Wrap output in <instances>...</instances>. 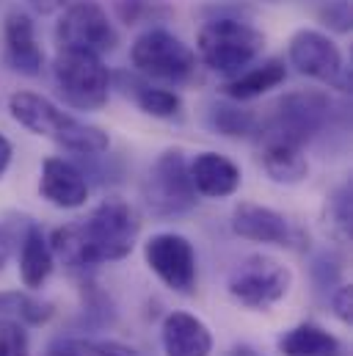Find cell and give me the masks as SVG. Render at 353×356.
Masks as SVG:
<instances>
[{"instance_id": "cell-1", "label": "cell", "mask_w": 353, "mask_h": 356, "mask_svg": "<svg viewBox=\"0 0 353 356\" xmlns=\"http://www.w3.org/2000/svg\"><path fill=\"white\" fill-rule=\"evenodd\" d=\"M141 221L124 199H105L83 221L53 229L50 249L69 268H94L124 260L138 241Z\"/></svg>"}, {"instance_id": "cell-2", "label": "cell", "mask_w": 353, "mask_h": 356, "mask_svg": "<svg viewBox=\"0 0 353 356\" xmlns=\"http://www.w3.org/2000/svg\"><path fill=\"white\" fill-rule=\"evenodd\" d=\"M8 113L25 130L50 138L78 155H102L110 147V138L102 127L81 122L78 116L61 111L56 102L33 91H14L8 97Z\"/></svg>"}, {"instance_id": "cell-3", "label": "cell", "mask_w": 353, "mask_h": 356, "mask_svg": "<svg viewBox=\"0 0 353 356\" xmlns=\"http://www.w3.org/2000/svg\"><path fill=\"white\" fill-rule=\"evenodd\" d=\"M265 47L263 31L254 25L235 19V17H218L199 28L196 36V53L199 61L221 75H238L252 61L260 58Z\"/></svg>"}, {"instance_id": "cell-4", "label": "cell", "mask_w": 353, "mask_h": 356, "mask_svg": "<svg viewBox=\"0 0 353 356\" xmlns=\"http://www.w3.org/2000/svg\"><path fill=\"white\" fill-rule=\"evenodd\" d=\"M53 78L67 105L78 111H99L110 97V72L99 56L61 47L53 61Z\"/></svg>"}, {"instance_id": "cell-5", "label": "cell", "mask_w": 353, "mask_h": 356, "mask_svg": "<svg viewBox=\"0 0 353 356\" xmlns=\"http://www.w3.org/2000/svg\"><path fill=\"white\" fill-rule=\"evenodd\" d=\"M133 67L152 81L185 83L196 72V53L166 28H149L130 47Z\"/></svg>"}, {"instance_id": "cell-6", "label": "cell", "mask_w": 353, "mask_h": 356, "mask_svg": "<svg viewBox=\"0 0 353 356\" xmlns=\"http://www.w3.org/2000/svg\"><path fill=\"white\" fill-rule=\"evenodd\" d=\"M290 284H293L290 268L265 254H252L240 260L227 279V290L240 307L263 309V312L290 293Z\"/></svg>"}, {"instance_id": "cell-7", "label": "cell", "mask_w": 353, "mask_h": 356, "mask_svg": "<svg viewBox=\"0 0 353 356\" xmlns=\"http://www.w3.org/2000/svg\"><path fill=\"white\" fill-rule=\"evenodd\" d=\"M144 199L152 216L172 218L196 204V188L190 182L188 158L182 149H166L144 179Z\"/></svg>"}, {"instance_id": "cell-8", "label": "cell", "mask_w": 353, "mask_h": 356, "mask_svg": "<svg viewBox=\"0 0 353 356\" xmlns=\"http://www.w3.org/2000/svg\"><path fill=\"white\" fill-rule=\"evenodd\" d=\"M287 58L295 67V72L309 81H318L323 86L340 91H348L351 86V75L345 70L340 47L320 31H312V28L295 31L287 47Z\"/></svg>"}, {"instance_id": "cell-9", "label": "cell", "mask_w": 353, "mask_h": 356, "mask_svg": "<svg viewBox=\"0 0 353 356\" xmlns=\"http://www.w3.org/2000/svg\"><path fill=\"white\" fill-rule=\"evenodd\" d=\"M56 39L61 47L86 50L94 56L110 53L119 42L116 28L110 25L105 8L94 0H78L64 8L58 28H56Z\"/></svg>"}, {"instance_id": "cell-10", "label": "cell", "mask_w": 353, "mask_h": 356, "mask_svg": "<svg viewBox=\"0 0 353 356\" xmlns=\"http://www.w3.org/2000/svg\"><path fill=\"white\" fill-rule=\"evenodd\" d=\"M144 257L152 273L179 296L196 290V252L193 243L176 232H158L144 243Z\"/></svg>"}, {"instance_id": "cell-11", "label": "cell", "mask_w": 353, "mask_h": 356, "mask_svg": "<svg viewBox=\"0 0 353 356\" xmlns=\"http://www.w3.org/2000/svg\"><path fill=\"white\" fill-rule=\"evenodd\" d=\"M232 229L235 235L254 241V243H270V246H284V249H304L306 235L279 210L254 204V202H240L232 213Z\"/></svg>"}, {"instance_id": "cell-12", "label": "cell", "mask_w": 353, "mask_h": 356, "mask_svg": "<svg viewBox=\"0 0 353 356\" xmlns=\"http://www.w3.org/2000/svg\"><path fill=\"white\" fill-rule=\"evenodd\" d=\"M329 97L320 91H295L279 99L273 116L265 122L268 127L290 136L298 144H306L329 119Z\"/></svg>"}, {"instance_id": "cell-13", "label": "cell", "mask_w": 353, "mask_h": 356, "mask_svg": "<svg viewBox=\"0 0 353 356\" xmlns=\"http://www.w3.org/2000/svg\"><path fill=\"white\" fill-rule=\"evenodd\" d=\"M257 133V149L265 175L279 185H298L309 175V161L304 155V144L293 141L290 136L263 124Z\"/></svg>"}, {"instance_id": "cell-14", "label": "cell", "mask_w": 353, "mask_h": 356, "mask_svg": "<svg viewBox=\"0 0 353 356\" xmlns=\"http://www.w3.org/2000/svg\"><path fill=\"white\" fill-rule=\"evenodd\" d=\"M39 193L50 204L61 210H75L83 207L88 199V182L81 169H75L64 158H47L42 163V177H39Z\"/></svg>"}, {"instance_id": "cell-15", "label": "cell", "mask_w": 353, "mask_h": 356, "mask_svg": "<svg viewBox=\"0 0 353 356\" xmlns=\"http://www.w3.org/2000/svg\"><path fill=\"white\" fill-rule=\"evenodd\" d=\"M6 58L14 72L28 78H36L44 67V53L36 39L33 19L22 11H11L6 17Z\"/></svg>"}, {"instance_id": "cell-16", "label": "cell", "mask_w": 353, "mask_h": 356, "mask_svg": "<svg viewBox=\"0 0 353 356\" xmlns=\"http://www.w3.org/2000/svg\"><path fill=\"white\" fill-rule=\"evenodd\" d=\"M161 343L166 356H210L213 334L204 321L190 312H172L161 326Z\"/></svg>"}, {"instance_id": "cell-17", "label": "cell", "mask_w": 353, "mask_h": 356, "mask_svg": "<svg viewBox=\"0 0 353 356\" xmlns=\"http://www.w3.org/2000/svg\"><path fill=\"white\" fill-rule=\"evenodd\" d=\"M188 172L196 193L207 199H227L240 188V169L227 155L218 152H199L188 163Z\"/></svg>"}, {"instance_id": "cell-18", "label": "cell", "mask_w": 353, "mask_h": 356, "mask_svg": "<svg viewBox=\"0 0 353 356\" xmlns=\"http://www.w3.org/2000/svg\"><path fill=\"white\" fill-rule=\"evenodd\" d=\"M53 249L50 241L44 235V229L39 224H28L25 235H22V246H19V279L28 290H39L47 276L53 273Z\"/></svg>"}, {"instance_id": "cell-19", "label": "cell", "mask_w": 353, "mask_h": 356, "mask_svg": "<svg viewBox=\"0 0 353 356\" xmlns=\"http://www.w3.org/2000/svg\"><path fill=\"white\" fill-rule=\"evenodd\" d=\"M287 81V67L281 58H268L263 64L252 67V70H243L238 75H232L221 89L229 99L235 102H243V99H254V97H263L265 91L276 89Z\"/></svg>"}, {"instance_id": "cell-20", "label": "cell", "mask_w": 353, "mask_h": 356, "mask_svg": "<svg viewBox=\"0 0 353 356\" xmlns=\"http://www.w3.org/2000/svg\"><path fill=\"white\" fill-rule=\"evenodd\" d=\"M279 351L284 356H337L340 340L318 323H298L279 337Z\"/></svg>"}, {"instance_id": "cell-21", "label": "cell", "mask_w": 353, "mask_h": 356, "mask_svg": "<svg viewBox=\"0 0 353 356\" xmlns=\"http://www.w3.org/2000/svg\"><path fill=\"white\" fill-rule=\"evenodd\" d=\"M0 315L11 318L17 323H31V326H42L53 318V304H44L28 293L19 290H8L0 293Z\"/></svg>"}, {"instance_id": "cell-22", "label": "cell", "mask_w": 353, "mask_h": 356, "mask_svg": "<svg viewBox=\"0 0 353 356\" xmlns=\"http://www.w3.org/2000/svg\"><path fill=\"white\" fill-rule=\"evenodd\" d=\"M44 356H138L133 348L110 340H83V337H67L56 340Z\"/></svg>"}, {"instance_id": "cell-23", "label": "cell", "mask_w": 353, "mask_h": 356, "mask_svg": "<svg viewBox=\"0 0 353 356\" xmlns=\"http://www.w3.org/2000/svg\"><path fill=\"white\" fill-rule=\"evenodd\" d=\"M210 124L221 136L240 138V136H252L257 130V116L238 105H215L210 111Z\"/></svg>"}, {"instance_id": "cell-24", "label": "cell", "mask_w": 353, "mask_h": 356, "mask_svg": "<svg viewBox=\"0 0 353 356\" xmlns=\"http://www.w3.org/2000/svg\"><path fill=\"white\" fill-rule=\"evenodd\" d=\"M133 97H136V105H138L144 113L155 116V119H172V116L179 113V108H182L179 94H174V91H169V89H161V86H147V83H141V86L133 89Z\"/></svg>"}, {"instance_id": "cell-25", "label": "cell", "mask_w": 353, "mask_h": 356, "mask_svg": "<svg viewBox=\"0 0 353 356\" xmlns=\"http://www.w3.org/2000/svg\"><path fill=\"white\" fill-rule=\"evenodd\" d=\"M0 356H28V334L11 318H0Z\"/></svg>"}, {"instance_id": "cell-26", "label": "cell", "mask_w": 353, "mask_h": 356, "mask_svg": "<svg viewBox=\"0 0 353 356\" xmlns=\"http://www.w3.org/2000/svg\"><path fill=\"white\" fill-rule=\"evenodd\" d=\"M329 216H331V224L334 229L348 238L351 235V188L343 185L334 191V196L329 199Z\"/></svg>"}, {"instance_id": "cell-27", "label": "cell", "mask_w": 353, "mask_h": 356, "mask_svg": "<svg viewBox=\"0 0 353 356\" xmlns=\"http://www.w3.org/2000/svg\"><path fill=\"white\" fill-rule=\"evenodd\" d=\"M323 19L337 33H348L351 31V3L348 0H334L329 8H323Z\"/></svg>"}, {"instance_id": "cell-28", "label": "cell", "mask_w": 353, "mask_h": 356, "mask_svg": "<svg viewBox=\"0 0 353 356\" xmlns=\"http://www.w3.org/2000/svg\"><path fill=\"white\" fill-rule=\"evenodd\" d=\"M331 307H334V315L343 321V323H351V287L343 284L334 296H331Z\"/></svg>"}, {"instance_id": "cell-29", "label": "cell", "mask_w": 353, "mask_h": 356, "mask_svg": "<svg viewBox=\"0 0 353 356\" xmlns=\"http://www.w3.org/2000/svg\"><path fill=\"white\" fill-rule=\"evenodd\" d=\"M31 3V8L33 11H39V14H56V11H64L69 3L67 0H28Z\"/></svg>"}, {"instance_id": "cell-30", "label": "cell", "mask_w": 353, "mask_h": 356, "mask_svg": "<svg viewBox=\"0 0 353 356\" xmlns=\"http://www.w3.org/2000/svg\"><path fill=\"white\" fill-rule=\"evenodd\" d=\"M11 155H14V149H11V141L0 133V179L3 175L8 172V166H11Z\"/></svg>"}, {"instance_id": "cell-31", "label": "cell", "mask_w": 353, "mask_h": 356, "mask_svg": "<svg viewBox=\"0 0 353 356\" xmlns=\"http://www.w3.org/2000/svg\"><path fill=\"white\" fill-rule=\"evenodd\" d=\"M6 260H8V238H6L3 229H0V270L6 266Z\"/></svg>"}, {"instance_id": "cell-32", "label": "cell", "mask_w": 353, "mask_h": 356, "mask_svg": "<svg viewBox=\"0 0 353 356\" xmlns=\"http://www.w3.org/2000/svg\"><path fill=\"white\" fill-rule=\"evenodd\" d=\"M227 356H263V354H257L254 348H249V346H238V348H232Z\"/></svg>"}]
</instances>
